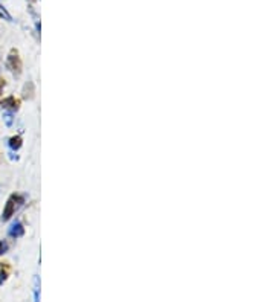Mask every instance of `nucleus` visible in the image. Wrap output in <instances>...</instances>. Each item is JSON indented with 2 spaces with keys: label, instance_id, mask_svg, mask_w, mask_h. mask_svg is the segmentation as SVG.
<instances>
[{
  "label": "nucleus",
  "instance_id": "f257e3e1",
  "mask_svg": "<svg viewBox=\"0 0 275 302\" xmlns=\"http://www.w3.org/2000/svg\"><path fill=\"white\" fill-rule=\"evenodd\" d=\"M23 203H24V198L22 195L19 194L9 195V198L6 200V205L3 208V212H2V221H8L23 206Z\"/></svg>",
  "mask_w": 275,
  "mask_h": 302
},
{
  "label": "nucleus",
  "instance_id": "f03ea898",
  "mask_svg": "<svg viewBox=\"0 0 275 302\" xmlns=\"http://www.w3.org/2000/svg\"><path fill=\"white\" fill-rule=\"evenodd\" d=\"M6 66H8V69H9L12 73L17 75V77L22 73V70H23V63H22V58H20L19 50H17L16 47H12V49L9 50Z\"/></svg>",
  "mask_w": 275,
  "mask_h": 302
},
{
  "label": "nucleus",
  "instance_id": "7ed1b4c3",
  "mask_svg": "<svg viewBox=\"0 0 275 302\" xmlns=\"http://www.w3.org/2000/svg\"><path fill=\"white\" fill-rule=\"evenodd\" d=\"M22 106V101L16 96H8L3 101H0V108L2 110H11V111H17Z\"/></svg>",
  "mask_w": 275,
  "mask_h": 302
},
{
  "label": "nucleus",
  "instance_id": "20e7f679",
  "mask_svg": "<svg viewBox=\"0 0 275 302\" xmlns=\"http://www.w3.org/2000/svg\"><path fill=\"white\" fill-rule=\"evenodd\" d=\"M11 275V266L9 262H0V285H2Z\"/></svg>",
  "mask_w": 275,
  "mask_h": 302
},
{
  "label": "nucleus",
  "instance_id": "39448f33",
  "mask_svg": "<svg viewBox=\"0 0 275 302\" xmlns=\"http://www.w3.org/2000/svg\"><path fill=\"white\" fill-rule=\"evenodd\" d=\"M24 234V228H23V224L22 223H16V224H12L11 226V229H9V237L12 238H19Z\"/></svg>",
  "mask_w": 275,
  "mask_h": 302
},
{
  "label": "nucleus",
  "instance_id": "423d86ee",
  "mask_svg": "<svg viewBox=\"0 0 275 302\" xmlns=\"http://www.w3.org/2000/svg\"><path fill=\"white\" fill-rule=\"evenodd\" d=\"M22 142H23L22 136H12L8 144H9L11 150H19V148L22 147Z\"/></svg>",
  "mask_w": 275,
  "mask_h": 302
},
{
  "label": "nucleus",
  "instance_id": "0eeeda50",
  "mask_svg": "<svg viewBox=\"0 0 275 302\" xmlns=\"http://www.w3.org/2000/svg\"><path fill=\"white\" fill-rule=\"evenodd\" d=\"M6 250H8V243L5 240H0V257H2Z\"/></svg>",
  "mask_w": 275,
  "mask_h": 302
},
{
  "label": "nucleus",
  "instance_id": "6e6552de",
  "mask_svg": "<svg viewBox=\"0 0 275 302\" xmlns=\"http://www.w3.org/2000/svg\"><path fill=\"white\" fill-rule=\"evenodd\" d=\"M0 16H2V17H5L6 20H9L11 22V16L8 14V11L2 6V5H0Z\"/></svg>",
  "mask_w": 275,
  "mask_h": 302
},
{
  "label": "nucleus",
  "instance_id": "1a4fd4ad",
  "mask_svg": "<svg viewBox=\"0 0 275 302\" xmlns=\"http://www.w3.org/2000/svg\"><path fill=\"white\" fill-rule=\"evenodd\" d=\"M5 86H6L5 80H3V78H0V95H2V92H3V89H5Z\"/></svg>",
  "mask_w": 275,
  "mask_h": 302
},
{
  "label": "nucleus",
  "instance_id": "9d476101",
  "mask_svg": "<svg viewBox=\"0 0 275 302\" xmlns=\"http://www.w3.org/2000/svg\"><path fill=\"white\" fill-rule=\"evenodd\" d=\"M11 118H12L11 115H6V124H8V125H11Z\"/></svg>",
  "mask_w": 275,
  "mask_h": 302
}]
</instances>
